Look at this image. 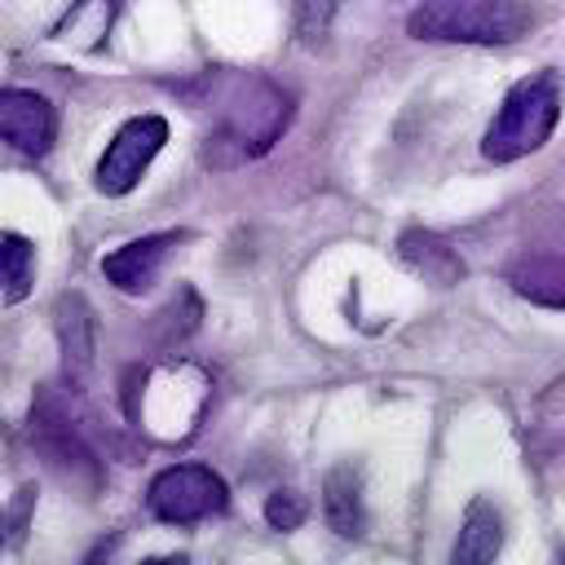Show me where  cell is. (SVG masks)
Masks as SVG:
<instances>
[{
    "mask_svg": "<svg viewBox=\"0 0 565 565\" xmlns=\"http://www.w3.org/2000/svg\"><path fill=\"white\" fill-rule=\"evenodd\" d=\"M291 119V97L269 79H234V97L212 128L203 159L212 168H234L256 154H265Z\"/></svg>",
    "mask_w": 565,
    "mask_h": 565,
    "instance_id": "1",
    "label": "cell"
},
{
    "mask_svg": "<svg viewBox=\"0 0 565 565\" xmlns=\"http://www.w3.org/2000/svg\"><path fill=\"white\" fill-rule=\"evenodd\" d=\"M561 102H565V84L556 71H539V75L516 79L508 88L499 115L490 119L486 137H481V154L494 163H512V159L543 150L547 137L556 132Z\"/></svg>",
    "mask_w": 565,
    "mask_h": 565,
    "instance_id": "2",
    "label": "cell"
},
{
    "mask_svg": "<svg viewBox=\"0 0 565 565\" xmlns=\"http://www.w3.org/2000/svg\"><path fill=\"white\" fill-rule=\"evenodd\" d=\"M539 22L534 0H424L406 26L415 40L446 44H512Z\"/></svg>",
    "mask_w": 565,
    "mask_h": 565,
    "instance_id": "3",
    "label": "cell"
},
{
    "mask_svg": "<svg viewBox=\"0 0 565 565\" xmlns=\"http://www.w3.org/2000/svg\"><path fill=\"white\" fill-rule=\"evenodd\" d=\"M146 503L159 521L168 525H194V521H207V516H221L230 508V490L225 481L203 468V463H172L163 468L150 490H146Z\"/></svg>",
    "mask_w": 565,
    "mask_h": 565,
    "instance_id": "4",
    "label": "cell"
},
{
    "mask_svg": "<svg viewBox=\"0 0 565 565\" xmlns=\"http://www.w3.org/2000/svg\"><path fill=\"white\" fill-rule=\"evenodd\" d=\"M163 141H168V119H163V115H137V119H128V124L110 137L106 154L97 159L93 185H97L102 194H110V199L128 194V190L141 181V172L150 168V159L163 150Z\"/></svg>",
    "mask_w": 565,
    "mask_h": 565,
    "instance_id": "5",
    "label": "cell"
},
{
    "mask_svg": "<svg viewBox=\"0 0 565 565\" xmlns=\"http://www.w3.org/2000/svg\"><path fill=\"white\" fill-rule=\"evenodd\" d=\"M0 137L40 159L53 150V137H57V110L49 106V97L31 93V88H0Z\"/></svg>",
    "mask_w": 565,
    "mask_h": 565,
    "instance_id": "6",
    "label": "cell"
},
{
    "mask_svg": "<svg viewBox=\"0 0 565 565\" xmlns=\"http://www.w3.org/2000/svg\"><path fill=\"white\" fill-rule=\"evenodd\" d=\"M181 238H185L181 230H163V234H146V238H132V243L106 252V256H102V274H106V282H115V287L128 291V296L150 291V282L159 278L163 260L177 252Z\"/></svg>",
    "mask_w": 565,
    "mask_h": 565,
    "instance_id": "7",
    "label": "cell"
},
{
    "mask_svg": "<svg viewBox=\"0 0 565 565\" xmlns=\"http://www.w3.org/2000/svg\"><path fill=\"white\" fill-rule=\"evenodd\" d=\"M503 547V516L490 499H472L450 552V565H494Z\"/></svg>",
    "mask_w": 565,
    "mask_h": 565,
    "instance_id": "8",
    "label": "cell"
},
{
    "mask_svg": "<svg viewBox=\"0 0 565 565\" xmlns=\"http://www.w3.org/2000/svg\"><path fill=\"white\" fill-rule=\"evenodd\" d=\"M322 516L344 539L362 534L366 512H362V477H358L353 463H340V468L327 472V481H322Z\"/></svg>",
    "mask_w": 565,
    "mask_h": 565,
    "instance_id": "9",
    "label": "cell"
},
{
    "mask_svg": "<svg viewBox=\"0 0 565 565\" xmlns=\"http://www.w3.org/2000/svg\"><path fill=\"white\" fill-rule=\"evenodd\" d=\"M508 282L534 305L565 309V256H525L508 269Z\"/></svg>",
    "mask_w": 565,
    "mask_h": 565,
    "instance_id": "10",
    "label": "cell"
},
{
    "mask_svg": "<svg viewBox=\"0 0 565 565\" xmlns=\"http://www.w3.org/2000/svg\"><path fill=\"white\" fill-rule=\"evenodd\" d=\"M402 260L415 269V274H424L428 282H437V287H446V282H455L459 274H463V265H459V256L437 238V234H428V230H411V234H402Z\"/></svg>",
    "mask_w": 565,
    "mask_h": 565,
    "instance_id": "11",
    "label": "cell"
},
{
    "mask_svg": "<svg viewBox=\"0 0 565 565\" xmlns=\"http://www.w3.org/2000/svg\"><path fill=\"white\" fill-rule=\"evenodd\" d=\"M31 282H35V247H31V238L13 234V230H0V300L4 305L26 300Z\"/></svg>",
    "mask_w": 565,
    "mask_h": 565,
    "instance_id": "12",
    "label": "cell"
},
{
    "mask_svg": "<svg viewBox=\"0 0 565 565\" xmlns=\"http://www.w3.org/2000/svg\"><path fill=\"white\" fill-rule=\"evenodd\" d=\"M62 313V344H66V366L79 371L88 358H93V344H88V305L79 296H66L57 305Z\"/></svg>",
    "mask_w": 565,
    "mask_h": 565,
    "instance_id": "13",
    "label": "cell"
},
{
    "mask_svg": "<svg viewBox=\"0 0 565 565\" xmlns=\"http://www.w3.org/2000/svg\"><path fill=\"white\" fill-rule=\"evenodd\" d=\"M340 4L344 0H296V35H300V44H309V49L327 44Z\"/></svg>",
    "mask_w": 565,
    "mask_h": 565,
    "instance_id": "14",
    "label": "cell"
},
{
    "mask_svg": "<svg viewBox=\"0 0 565 565\" xmlns=\"http://www.w3.org/2000/svg\"><path fill=\"white\" fill-rule=\"evenodd\" d=\"M305 516H309V508H305V499H300L296 490H274V494L265 499V521H269L274 530H296Z\"/></svg>",
    "mask_w": 565,
    "mask_h": 565,
    "instance_id": "15",
    "label": "cell"
},
{
    "mask_svg": "<svg viewBox=\"0 0 565 565\" xmlns=\"http://www.w3.org/2000/svg\"><path fill=\"white\" fill-rule=\"evenodd\" d=\"M110 552H115V539H106V543H102V547H97V552H93L84 565H110Z\"/></svg>",
    "mask_w": 565,
    "mask_h": 565,
    "instance_id": "16",
    "label": "cell"
},
{
    "mask_svg": "<svg viewBox=\"0 0 565 565\" xmlns=\"http://www.w3.org/2000/svg\"><path fill=\"white\" fill-rule=\"evenodd\" d=\"M141 565H190L185 556H154V561H141Z\"/></svg>",
    "mask_w": 565,
    "mask_h": 565,
    "instance_id": "17",
    "label": "cell"
},
{
    "mask_svg": "<svg viewBox=\"0 0 565 565\" xmlns=\"http://www.w3.org/2000/svg\"><path fill=\"white\" fill-rule=\"evenodd\" d=\"M561 565H565V552H561Z\"/></svg>",
    "mask_w": 565,
    "mask_h": 565,
    "instance_id": "18",
    "label": "cell"
}]
</instances>
